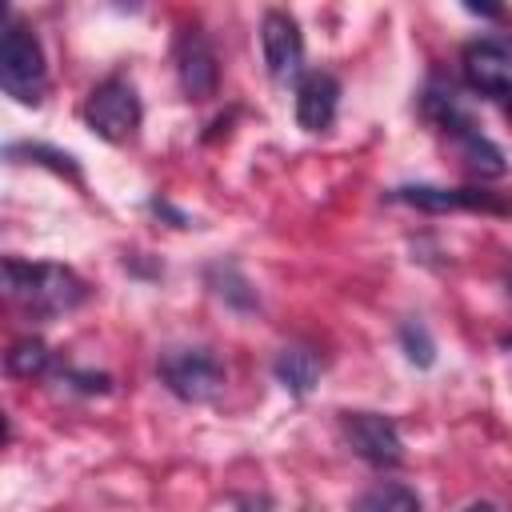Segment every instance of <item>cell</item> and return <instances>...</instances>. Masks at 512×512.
Segmentation results:
<instances>
[{
    "label": "cell",
    "instance_id": "obj_1",
    "mask_svg": "<svg viewBox=\"0 0 512 512\" xmlns=\"http://www.w3.org/2000/svg\"><path fill=\"white\" fill-rule=\"evenodd\" d=\"M4 292L12 304H20L32 316H60L88 300V284L52 260H4Z\"/></svg>",
    "mask_w": 512,
    "mask_h": 512
},
{
    "label": "cell",
    "instance_id": "obj_2",
    "mask_svg": "<svg viewBox=\"0 0 512 512\" xmlns=\"http://www.w3.org/2000/svg\"><path fill=\"white\" fill-rule=\"evenodd\" d=\"M0 88L12 100H20V104H40L44 100V88H48L44 48H40L36 32L20 16H8V24H4V40H0Z\"/></svg>",
    "mask_w": 512,
    "mask_h": 512
},
{
    "label": "cell",
    "instance_id": "obj_3",
    "mask_svg": "<svg viewBox=\"0 0 512 512\" xmlns=\"http://www.w3.org/2000/svg\"><path fill=\"white\" fill-rule=\"evenodd\" d=\"M84 120L96 136H104L108 144H124L136 136L140 128V96L136 84L128 76H108L100 80L88 100H84Z\"/></svg>",
    "mask_w": 512,
    "mask_h": 512
},
{
    "label": "cell",
    "instance_id": "obj_4",
    "mask_svg": "<svg viewBox=\"0 0 512 512\" xmlns=\"http://www.w3.org/2000/svg\"><path fill=\"white\" fill-rule=\"evenodd\" d=\"M156 368L164 388L184 404H208L224 392V364L208 348H172Z\"/></svg>",
    "mask_w": 512,
    "mask_h": 512
},
{
    "label": "cell",
    "instance_id": "obj_5",
    "mask_svg": "<svg viewBox=\"0 0 512 512\" xmlns=\"http://www.w3.org/2000/svg\"><path fill=\"white\" fill-rule=\"evenodd\" d=\"M464 80L480 96H512V40L508 36H480L460 56Z\"/></svg>",
    "mask_w": 512,
    "mask_h": 512
},
{
    "label": "cell",
    "instance_id": "obj_6",
    "mask_svg": "<svg viewBox=\"0 0 512 512\" xmlns=\"http://www.w3.org/2000/svg\"><path fill=\"white\" fill-rule=\"evenodd\" d=\"M340 432H344L348 448L376 468H392L404 460V440H400L396 424L380 412H340Z\"/></svg>",
    "mask_w": 512,
    "mask_h": 512
},
{
    "label": "cell",
    "instance_id": "obj_7",
    "mask_svg": "<svg viewBox=\"0 0 512 512\" xmlns=\"http://www.w3.org/2000/svg\"><path fill=\"white\" fill-rule=\"evenodd\" d=\"M260 48H264V64H268L272 80L288 84V80L300 76V68H304V36H300V24L288 12H280V8L264 12Z\"/></svg>",
    "mask_w": 512,
    "mask_h": 512
},
{
    "label": "cell",
    "instance_id": "obj_8",
    "mask_svg": "<svg viewBox=\"0 0 512 512\" xmlns=\"http://www.w3.org/2000/svg\"><path fill=\"white\" fill-rule=\"evenodd\" d=\"M176 76H180V88H184L188 100L216 96L220 64H216V52H212L208 36L196 24L192 28H180V36H176Z\"/></svg>",
    "mask_w": 512,
    "mask_h": 512
},
{
    "label": "cell",
    "instance_id": "obj_9",
    "mask_svg": "<svg viewBox=\"0 0 512 512\" xmlns=\"http://www.w3.org/2000/svg\"><path fill=\"white\" fill-rule=\"evenodd\" d=\"M400 204H412L420 212H452V208H468V212H512V200H500L496 192L484 188H436V184H404L388 192Z\"/></svg>",
    "mask_w": 512,
    "mask_h": 512
},
{
    "label": "cell",
    "instance_id": "obj_10",
    "mask_svg": "<svg viewBox=\"0 0 512 512\" xmlns=\"http://www.w3.org/2000/svg\"><path fill=\"white\" fill-rule=\"evenodd\" d=\"M340 108V84L332 72H308L296 88V120L304 132H324L332 128Z\"/></svg>",
    "mask_w": 512,
    "mask_h": 512
},
{
    "label": "cell",
    "instance_id": "obj_11",
    "mask_svg": "<svg viewBox=\"0 0 512 512\" xmlns=\"http://www.w3.org/2000/svg\"><path fill=\"white\" fill-rule=\"evenodd\" d=\"M276 380L292 392V396H308L312 388H316V380H320V356L312 352V348H300V344H288V348H280V356H276Z\"/></svg>",
    "mask_w": 512,
    "mask_h": 512
},
{
    "label": "cell",
    "instance_id": "obj_12",
    "mask_svg": "<svg viewBox=\"0 0 512 512\" xmlns=\"http://www.w3.org/2000/svg\"><path fill=\"white\" fill-rule=\"evenodd\" d=\"M456 144H460V156H464V164H468V172H476V176H504V152L472 124V128H464L460 136H452Z\"/></svg>",
    "mask_w": 512,
    "mask_h": 512
},
{
    "label": "cell",
    "instance_id": "obj_13",
    "mask_svg": "<svg viewBox=\"0 0 512 512\" xmlns=\"http://www.w3.org/2000/svg\"><path fill=\"white\" fill-rule=\"evenodd\" d=\"M356 512H420V496H416L408 484L380 480V484H372V488L360 496Z\"/></svg>",
    "mask_w": 512,
    "mask_h": 512
},
{
    "label": "cell",
    "instance_id": "obj_14",
    "mask_svg": "<svg viewBox=\"0 0 512 512\" xmlns=\"http://www.w3.org/2000/svg\"><path fill=\"white\" fill-rule=\"evenodd\" d=\"M48 364H52V352H48V344L36 340V336H24V340H16V344L8 348V372H12V376H24V380L44 376Z\"/></svg>",
    "mask_w": 512,
    "mask_h": 512
},
{
    "label": "cell",
    "instance_id": "obj_15",
    "mask_svg": "<svg viewBox=\"0 0 512 512\" xmlns=\"http://www.w3.org/2000/svg\"><path fill=\"white\" fill-rule=\"evenodd\" d=\"M8 156H12V160H16V156H28V160L52 164L56 172H64V176L80 180V168H76V160H72L68 152H56V148H44V144H12V148H8Z\"/></svg>",
    "mask_w": 512,
    "mask_h": 512
},
{
    "label": "cell",
    "instance_id": "obj_16",
    "mask_svg": "<svg viewBox=\"0 0 512 512\" xmlns=\"http://www.w3.org/2000/svg\"><path fill=\"white\" fill-rule=\"evenodd\" d=\"M400 344H404L408 360H412V364H420V368H428V364L436 360V344H432L428 328H424V324H416V320H408V324L400 328Z\"/></svg>",
    "mask_w": 512,
    "mask_h": 512
},
{
    "label": "cell",
    "instance_id": "obj_17",
    "mask_svg": "<svg viewBox=\"0 0 512 512\" xmlns=\"http://www.w3.org/2000/svg\"><path fill=\"white\" fill-rule=\"evenodd\" d=\"M464 512H496V508H492V504H468Z\"/></svg>",
    "mask_w": 512,
    "mask_h": 512
},
{
    "label": "cell",
    "instance_id": "obj_18",
    "mask_svg": "<svg viewBox=\"0 0 512 512\" xmlns=\"http://www.w3.org/2000/svg\"><path fill=\"white\" fill-rule=\"evenodd\" d=\"M508 288H512V276H508Z\"/></svg>",
    "mask_w": 512,
    "mask_h": 512
}]
</instances>
